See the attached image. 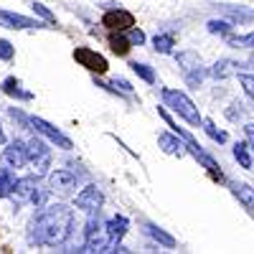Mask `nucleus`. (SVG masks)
Segmentation results:
<instances>
[{"label": "nucleus", "mask_w": 254, "mask_h": 254, "mask_svg": "<svg viewBox=\"0 0 254 254\" xmlns=\"http://www.w3.org/2000/svg\"><path fill=\"white\" fill-rule=\"evenodd\" d=\"M178 66L183 71V79L188 87H198V84L203 81L206 76V69H203V64H201V56L196 51H181L178 54Z\"/></svg>", "instance_id": "obj_4"}, {"label": "nucleus", "mask_w": 254, "mask_h": 254, "mask_svg": "<svg viewBox=\"0 0 254 254\" xmlns=\"http://www.w3.org/2000/svg\"><path fill=\"white\" fill-rule=\"evenodd\" d=\"M5 142V132H3V125H0V145Z\"/></svg>", "instance_id": "obj_36"}, {"label": "nucleus", "mask_w": 254, "mask_h": 254, "mask_svg": "<svg viewBox=\"0 0 254 254\" xmlns=\"http://www.w3.org/2000/svg\"><path fill=\"white\" fill-rule=\"evenodd\" d=\"M130 66H132V71H135L140 79H145L147 84H153V81H155V71L147 66V64H137V61H135V64H130Z\"/></svg>", "instance_id": "obj_26"}, {"label": "nucleus", "mask_w": 254, "mask_h": 254, "mask_svg": "<svg viewBox=\"0 0 254 254\" xmlns=\"http://www.w3.org/2000/svg\"><path fill=\"white\" fill-rule=\"evenodd\" d=\"M127 38H130V44H135V46L145 44V33H142V31H137L135 26H132V28H127Z\"/></svg>", "instance_id": "obj_32"}, {"label": "nucleus", "mask_w": 254, "mask_h": 254, "mask_svg": "<svg viewBox=\"0 0 254 254\" xmlns=\"http://www.w3.org/2000/svg\"><path fill=\"white\" fill-rule=\"evenodd\" d=\"M74 59L81 64L84 69H89L94 74H104L107 71V59H104L102 54H97L94 49H87V46H81L74 51Z\"/></svg>", "instance_id": "obj_8"}, {"label": "nucleus", "mask_w": 254, "mask_h": 254, "mask_svg": "<svg viewBox=\"0 0 254 254\" xmlns=\"http://www.w3.org/2000/svg\"><path fill=\"white\" fill-rule=\"evenodd\" d=\"M99 87H107V89H112V92H122V94H132L130 81H125V79H112L110 84H99Z\"/></svg>", "instance_id": "obj_28"}, {"label": "nucleus", "mask_w": 254, "mask_h": 254, "mask_svg": "<svg viewBox=\"0 0 254 254\" xmlns=\"http://www.w3.org/2000/svg\"><path fill=\"white\" fill-rule=\"evenodd\" d=\"M3 92H5V94H10V97H18V99H31V97H33L31 92H23V89H20L18 79H13V76L3 81Z\"/></svg>", "instance_id": "obj_20"}, {"label": "nucleus", "mask_w": 254, "mask_h": 254, "mask_svg": "<svg viewBox=\"0 0 254 254\" xmlns=\"http://www.w3.org/2000/svg\"><path fill=\"white\" fill-rule=\"evenodd\" d=\"M112 242L107 237V229L99 221V216H92L84 229V252H110Z\"/></svg>", "instance_id": "obj_3"}, {"label": "nucleus", "mask_w": 254, "mask_h": 254, "mask_svg": "<svg viewBox=\"0 0 254 254\" xmlns=\"http://www.w3.org/2000/svg\"><path fill=\"white\" fill-rule=\"evenodd\" d=\"M28 125L33 127V130L38 132V135H44L49 142H54L56 147H61V150H71V140L66 137V135H64L61 130H59V127H54L51 122H46L44 117H28Z\"/></svg>", "instance_id": "obj_6"}, {"label": "nucleus", "mask_w": 254, "mask_h": 254, "mask_svg": "<svg viewBox=\"0 0 254 254\" xmlns=\"http://www.w3.org/2000/svg\"><path fill=\"white\" fill-rule=\"evenodd\" d=\"M145 229H147V234H150L158 244H163V247H168V249H173V247H176V239H173L171 234H165V231H163L160 226H155V224H147Z\"/></svg>", "instance_id": "obj_17"}, {"label": "nucleus", "mask_w": 254, "mask_h": 254, "mask_svg": "<svg viewBox=\"0 0 254 254\" xmlns=\"http://www.w3.org/2000/svg\"><path fill=\"white\" fill-rule=\"evenodd\" d=\"M234 74H239V64L231 61V59H221L211 66V76L214 79H226V76H234Z\"/></svg>", "instance_id": "obj_16"}, {"label": "nucleus", "mask_w": 254, "mask_h": 254, "mask_svg": "<svg viewBox=\"0 0 254 254\" xmlns=\"http://www.w3.org/2000/svg\"><path fill=\"white\" fill-rule=\"evenodd\" d=\"M163 102H165V107H171L178 117H183L188 125H193L198 127L203 122L198 107L193 104V99H190L186 92H178V89H163Z\"/></svg>", "instance_id": "obj_2"}, {"label": "nucleus", "mask_w": 254, "mask_h": 254, "mask_svg": "<svg viewBox=\"0 0 254 254\" xmlns=\"http://www.w3.org/2000/svg\"><path fill=\"white\" fill-rule=\"evenodd\" d=\"M231 190H234V196L247 206V208H254V190L244 183H231Z\"/></svg>", "instance_id": "obj_18"}, {"label": "nucleus", "mask_w": 254, "mask_h": 254, "mask_svg": "<svg viewBox=\"0 0 254 254\" xmlns=\"http://www.w3.org/2000/svg\"><path fill=\"white\" fill-rule=\"evenodd\" d=\"M3 160L10 165V168H23L28 163V153H26V142L23 140H13L5 153H3Z\"/></svg>", "instance_id": "obj_11"}, {"label": "nucleus", "mask_w": 254, "mask_h": 254, "mask_svg": "<svg viewBox=\"0 0 254 254\" xmlns=\"http://www.w3.org/2000/svg\"><path fill=\"white\" fill-rule=\"evenodd\" d=\"M26 153H28V163L33 165L36 176H46L51 168V147L41 137H33L26 142Z\"/></svg>", "instance_id": "obj_5"}, {"label": "nucleus", "mask_w": 254, "mask_h": 254, "mask_svg": "<svg viewBox=\"0 0 254 254\" xmlns=\"http://www.w3.org/2000/svg\"><path fill=\"white\" fill-rule=\"evenodd\" d=\"M231 23L229 20H208V33H229Z\"/></svg>", "instance_id": "obj_30"}, {"label": "nucleus", "mask_w": 254, "mask_h": 254, "mask_svg": "<svg viewBox=\"0 0 254 254\" xmlns=\"http://www.w3.org/2000/svg\"><path fill=\"white\" fill-rule=\"evenodd\" d=\"M201 125H203V130L208 132V137L214 140V142H219V145H221V142H226V132H224V130H219V127H216L214 122H211V120H203Z\"/></svg>", "instance_id": "obj_25"}, {"label": "nucleus", "mask_w": 254, "mask_h": 254, "mask_svg": "<svg viewBox=\"0 0 254 254\" xmlns=\"http://www.w3.org/2000/svg\"><path fill=\"white\" fill-rule=\"evenodd\" d=\"M104 26L110 31H127L135 26V15L125 8H115V10H107L104 13Z\"/></svg>", "instance_id": "obj_10"}, {"label": "nucleus", "mask_w": 254, "mask_h": 254, "mask_svg": "<svg viewBox=\"0 0 254 254\" xmlns=\"http://www.w3.org/2000/svg\"><path fill=\"white\" fill-rule=\"evenodd\" d=\"M13 54H15V49H13L10 41L0 38V59H3V61H10V59H13Z\"/></svg>", "instance_id": "obj_31"}, {"label": "nucleus", "mask_w": 254, "mask_h": 254, "mask_svg": "<svg viewBox=\"0 0 254 254\" xmlns=\"http://www.w3.org/2000/svg\"><path fill=\"white\" fill-rule=\"evenodd\" d=\"M153 44H155V51H160V54H171L173 46H176V38H173L171 33H160V36L153 38Z\"/></svg>", "instance_id": "obj_22"}, {"label": "nucleus", "mask_w": 254, "mask_h": 254, "mask_svg": "<svg viewBox=\"0 0 254 254\" xmlns=\"http://www.w3.org/2000/svg\"><path fill=\"white\" fill-rule=\"evenodd\" d=\"M239 84L244 87L247 97L254 102V74H239Z\"/></svg>", "instance_id": "obj_29"}, {"label": "nucleus", "mask_w": 254, "mask_h": 254, "mask_svg": "<svg viewBox=\"0 0 254 254\" xmlns=\"http://www.w3.org/2000/svg\"><path fill=\"white\" fill-rule=\"evenodd\" d=\"M244 135H247V147H249V153L254 155V122H247V125H244Z\"/></svg>", "instance_id": "obj_34"}, {"label": "nucleus", "mask_w": 254, "mask_h": 254, "mask_svg": "<svg viewBox=\"0 0 254 254\" xmlns=\"http://www.w3.org/2000/svg\"><path fill=\"white\" fill-rule=\"evenodd\" d=\"M13 173L8 171V168H0V198H8L10 196V190H13Z\"/></svg>", "instance_id": "obj_21"}, {"label": "nucleus", "mask_w": 254, "mask_h": 254, "mask_svg": "<svg viewBox=\"0 0 254 254\" xmlns=\"http://www.w3.org/2000/svg\"><path fill=\"white\" fill-rule=\"evenodd\" d=\"M158 145L163 147V153H168V155H178V158L183 155V147H186V145H183L176 135H171V132H160V135H158Z\"/></svg>", "instance_id": "obj_14"}, {"label": "nucleus", "mask_w": 254, "mask_h": 254, "mask_svg": "<svg viewBox=\"0 0 254 254\" xmlns=\"http://www.w3.org/2000/svg\"><path fill=\"white\" fill-rule=\"evenodd\" d=\"M102 203H104V193L97 186H87L76 193V206L81 211H87V214H99Z\"/></svg>", "instance_id": "obj_7"}, {"label": "nucleus", "mask_w": 254, "mask_h": 254, "mask_svg": "<svg viewBox=\"0 0 254 254\" xmlns=\"http://www.w3.org/2000/svg\"><path fill=\"white\" fill-rule=\"evenodd\" d=\"M229 44L237 46V49H239V46H242V49H254V31L247 33V36H231Z\"/></svg>", "instance_id": "obj_27"}, {"label": "nucleus", "mask_w": 254, "mask_h": 254, "mask_svg": "<svg viewBox=\"0 0 254 254\" xmlns=\"http://www.w3.org/2000/svg\"><path fill=\"white\" fill-rule=\"evenodd\" d=\"M221 13H226L229 18L239 20V23H244V20H254V10H247V8H237V5H221Z\"/></svg>", "instance_id": "obj_19"}, {"label": "nucleus", "mask_w": 254, "mask_h": 254, "mask_svg": "<svg viewBox=\"0 0 254 254\" xmlns=\"http://www.w3.org/2000/svg\"><path fill=\"white\" fill-rule=\"evenodd\" d=\"M74 188H76V173L74 171L59 168V171L49 173V190H54V193H71Z\"/></svg>", "instance_id": "obj_9"}, {"label": "nucleus", "mask_w": 254, "mask_h": 254, "mask_svg": "<svg viewBox=\"0 0 254 254\" xmlns=\"http://www.w3.org/2000/svg\"><path fill=\"white\" fill-rule=\"evenodd\" d=\"M234 158L242 168H252V153H249V147L247 142H237L234 145Z\"/></svg>", "instance_id": "obj_23"}, {"label": "nucleus", "mask_w": 254, "mask_h": 254, "mask_svg": "<svg viewBox=\"0 0 254 254\" xmlns=\"http://www.w3.org/2000/svg\"><path fill=\"white\" fill-rule=\"evenodd\" d=\"M71 226H74V211L66 203H51L41 208L36 219L31 221L28 242L41 247H59L69 239Z\"/></svg>", "instance_id": "obj_1"}, {"label": "nucleus", "mask_w": 254, "mask_h": 254, "mask_svg": "<svg viewBox=\"0 0 254 254\" xmlns=\"http://www.w3.org/2000/svg\"><path fill=\"white\" fill-rule=\"evenodd\" d=\"M226 117L229 120H242L244 117V104L242 102H234V104H231V110L226 112Z\"/></svg>", "instance_id": "obj_33"}, {"label": "nucleus", "mask_w": 254, "mask_h": 254, "mask_svg": "<svg viewBox=\"0 0 254 254\" xmlns=\"http://www.w3.org/2000/svg\"><path fill=\"white\" fill-rule=\"evenodd\" d=\"M0 23H3L5 28H15V31H23V28H36V26H41L38 20L26 18V15H20V13H10V10H0Z\"/></svg>", "instance_id": "obj_13"}, {"label": "nucleus", "mask_w": 254, "mask_h": 254, "mask_svg": "<svg viewBox=\"0 0 254 254\" xmlns=\"http://www.w3.org/2000/svg\"><path fill=\"white\" fill-rule=\"evenodd\" d=\"M33 10H36V13H38L41 18H46L49 23H54V20H56V18H54V13H51V10H49L46 5H41V3H33Z\"/></svg>", "instance_id": "obj_35"}, {"label": "nucleus", "mask_w": 254, "mask_h": 254, "mask_svg": "<svg viewBox=\"0 0 254 254\" xmlns=\"http://www.w3.org/2000/svg\"><path fill=\"white\" fill-rule=\"evenodd\" d=\"M38 186H36V178L33 176H26V178H18L15 183H13V190H10V198L20 206V203H26V201H31V196H33V190H36Z\"/></svg>", "instance_id": "obj_12"}, {"label": "nucleus", "mask_w": 254, "mask_h": 254, "mask_svg": "<svg viewBox=\"0 0 254 254\" xmlns=\"http://www.w3.org/2000/svg\"><path fill=\"white\" fill-rule=\"evenodd\" d=\"M110 46H112V51H115V54L125 56L127 51H130V38H125V36H120V31H117V36H115V33L110 36Z\"/></svg>", "instance_id": "obj_24"}, {"label": "nucleus", "mask_w": 254, "mask_h": 254, "mask_svg": "<svg viewBox=\"0 0 254 254\" xmlns=\"http://www.w3.org/2000/svg\"><path fill=\"white\" fill-rule=\"evenodd\" d=\"M104 229H107V237H110V242H112V247L127 234V219L125 216H115V219H110L107 224H104Z\"/></svg>", "instance_id": "obj_15"}]
</instances>
